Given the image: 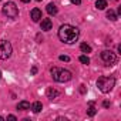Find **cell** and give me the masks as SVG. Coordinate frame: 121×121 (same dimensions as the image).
Wrapping results in <instances>:
<instances>
[{"instance_id": "6da1fadb", "label": "cell", "mask_w": 121, "mask_h": 121, "mask_svg": "<svg viewBox=\"0 0 121 121\" xmlns=\"http://www.w3.org/2000/svg\"><path fill=\"white\" fill-rule=\"evenodd\" d=\"M80 30L71 24H63L58 29V39L66 44H73L78 40Z\"/></svg>"}, {"instance_id": "7a4b0ae2", "label": "cell", "mask_w": 121, "mask_h": 121, "mask_svg": "<svg viewBox=\"0 0 121 121\" xmlns=\"http://www.w3.org/2000/svg\"><path fill=\"white\" fill-rule=\"evenodd\" d=\"M51 76H53V80L57 81V83H66V81H70L71 80V73L69 70H64V69H58V67H53L51 70Z\"/></svg>"}, {"instance_id": "3957f363", "label": "cell", "mask_w": 121, "mask_h": 121, "mask_svg": "<svg viewBox=\"0 0 121 121\" xmlns=\"http://www.w3.org/2000/svg\"><path fill=\"white\" fill-rule=\"evenodd\" d=\"M115 84V78L114 77H100L97 80V87L100 88L101 93H110L112 90Z\"/></svg>"}, {"instance_id": "277c9868", "label": "cell", "mask_w": 121, "mask_h": 121, "mask_svg": "<svg viewBox=\"0 0 121 121\" xmlns=\"http://www.w3.org/2000/svg\"><path fill=\"white\" fill-rule=\"evenodd\" d=\"M2 12H3L4 16H7V17H10V19H16V17L19 16V9H17V6H16L13 2L4 3V6L2 7Z\"/></svg>"}, {"instance_id": "5b68a950", "label": "cell", "mask_w": 121, "mask_h": 121, "mask_svg": "<svg viewBox=\"0 0 121 121\" xmlns=\"http://www.w3.org/2000/svg\"><path fill=\"white\" fill-rule=\"evenodd\" d=\"M12 56V44L6 40H0V60H7Z\"/></svg>"}, {"instance_id": "8992f818", "label": "cell", "mask_w": 121, "mask_h": 121, "mask_svg": "<svg viewBox=\"0 0 121 121\" xmlns=\"http://www.w3.org/2000/svg\"><path fill=\"white\" fill-rule=\"evenodd\" d=\"M101 58H103V61L105 64H108V66H111V64H114L117 61V56L112 51H110V50H104L101 53Z\"/></svg>"}, {"instance_id": "52a82bcc", "label": "cell", "mask_w": 121, "mask_h": 121, "mask_svg": "<svg viewBox=\"0 0 121 121\" xmlns=\"http://www.w3.org/2000/svg\"><path fill=\"white\" fill-rule=\"evenodd\" d=\"M40 27H41V30L48 31V30H51L53 23H51V20H50V19H43V20H41V23H40Z\"/></svg>"}, {"instance_id": "ba28073f", "label": "cell", "mask_w": 121, "mask_h": 121, "mask_svg": "<svg viewBox=\"0 0 121 121\" xmlns=\"http://www.w3.org/2000/svg\"><path fill=\"white\" fill-rule=\"evenodd\" d=\"M43 17H41V10L40 9H33L31 10V20L33 22H40Z\"/></svg>"}, {"instance_id": "9c48e42d", "label": "cell", "mask_w": 121, "mask_h": 121, "mask_svg": "<svg viewBox=\"0 0 121 121\" xmlns=\"http://www.w3.org/2000/svg\"><path fill=\"white\" fill-rule=\"evenodd\" d=\"M47 97H48L50 100H54V98H57V97H58V91H57V90H54L53 87H50V88L47 90Z\"/></svg>"}, {"instance_id": "30bf717a", "label": "cell", "mask_w": 121, "mask_h": 121, "mask_svg": "<svg viewBox=\"0 0 121 121\" xmlns=\"http://www.w3.org/2000/svg\"><path fill=\"white\" fill-rule=\"evenodd\" d=\"M29 108H30V103H29V101H20V103L17 104V110L24 111V110H29Z\"/></svg>"}, {"instance_id": "8fae6325", "label": "cell", "mask_w": 121, "mask_h": 121, "mask_svg": "<svg viewBox=\"0 0 121 121\" xmlns=\"http://www.w3.org/2000/svg\"><path fill=\"white\" fill-rule=\"evenodd\" d=\"M95 7L98 10H104L107 7V2L105 0H95Z\"/></svg>"}, {"instance_id": "7c38bea8", "label": "cell", "mask_w": 121, "mask_h": 121, "mask_svg": "<svg viewBox=\"0 0 121 121\" xmlns=\"http://www.w3.org/2000/svg\"><path fill=\"white\" fill-rule=\"evenodd\" d=\"M47 13L48 14H57V7H56V4H53V3H50V4H47Z\"/></svg>"}, {"instance_id": "4fadbf2b", "label": "cell", "mask_w": 121, "mask_h": 121, "mask_svg": "<svg viewBox=\"0 0 121 121\" xmlns=\"http://www.w3.org/2000/svg\"><path fill=\"white\" fill-rule=\"evenodd\" d=\"M41 108H43V104H41L40 101H36V103L33 104V107H31V110H33L34 112H40Z\"/></svg>"}, {"instance_id": "5bb4252c", "label": "cell", "mask_w": 121, "mask_h": 121, "mask_svg": "<svg viewBox=\"0 0 121 121\" xmlns=\"http://www.w3.org/2000/svg\"><path fill=\"white\" fill-rule=\"evenodd\" d=\"M107 19L111 20V22H115V20H117V14H115L112 10H108V12H107Z\"/></svg>"}, {"instance_id": "9a60e30c", "label": "cell", "mask_w": 121, "mask_h": 121, "mask_svg": "<svg viewBox=\"0 0 121 121\" xmlns=\"http://www.w3.org/2000/svg\"><path fill=\"white\" fill-rule=\"evenodd\" d=\"M80 48H81L83 53H91V47H90L87 43H83V44L80 46Z\"/></svg>"}, {"instance_id": "2e32d148", "label": "cell", "mask_w": 121, "mask_h": 121, "mask_svg": "<svg viewBox=\"0 0 121 121\" xmlns=\"http://www.w3.org/2000/svg\"><path fill=\"white\" fill-rule=\"evenodd\" d=\"M80 61H81L83 64H90V58H88L87 56H80Z\"/></svg>"}, {"instance_id": "e0dca14e", "label": "cell", "mask_w": 121, "mask_h": 121, "mask_svg": "<svg viewBox=\"0 0 121 121\" xmlns=\"http://www.w3.org/2000/svg\"><path fill=\"white\" fill-rule=\"evenodd\" d=\"M95 112H97V111H95V108H94V107H90V108L87 110V115H90V117H93Z\"/></svg>"}, {"instance_id": "ac0fdd59", "label": "cell", "mask_w": 121, "mask_h": 121, "mask_svg": "<svg viewBox=\"0 0 121 121\" xmlns=\"http://www.w3.org/2000/svg\"><path fill=\"white\" fill-rule=\"evenodd\" d=\"M58 58L61 60V61H70V57H69V56H60Z\"/></svg>"}, {"instance_id": "d6986e66", "label": "cell", "mask_w": 121, "mask_h": 121, "mask_svg": "<svg viewBox=\"0 0 121 121\" xmlns=\"http://www.w3.org/2000/svg\"><path fill=\"white\" fill-rule=\"evenodd\" d=\"M70 2H71L73 4H80V3H81V0H70Z\"/></svg>"}, {"instance_id": "ffe728a7", "label": "cell", "mask_w": 121, "mask_h": 121, "mask_svg": "<svg viewBox=\"0 0 121 121\" xmlns=\"http://www.w3.org/2000/svg\"><path fill=\"white\" fill-rule=\"evenodd\" d=\"M7 120H12V121H16L17 118H16L14 115H9V117H7Z\"/></svg>"}, {"instance_id": "44dd1931", "label": "cell", "mask_w": 121, "mask_h": 121, "mask_svg": "<svg viewBox=\"0 0 121 121\" xmlns=\"http://www.w3.org/2000/svg\"><path fill=\"white\" fill-rule=\"evenodd\" d=\"M103 105H104L105 108H108V107H110V103H108V101H104V103H103Z\"/></svg>"}, {"instance_id": "7402d4cb", "label": "cell", "mask_w": 121, "mask_h": 121, "mask_svg": "<svg viewBox=\"0 0 121 121\" xmlns=\"http://www.w3.org/2000/svg\"><path fill=\"white\" fill-rule=\"evenodd\" d=\"M36 73H37V67H33L31 69V74H36Z\"/></svg>"}, {"instance_id": "603a6c76", "label": "cell", "mask_w": 121, "mask_h": 121, "mask_svg": "<svg viewBox=\"0 0 121 121\" xmlns=\"http://www.w3.org/2000/svg\"><path fill=\"white\" fill-rule=\"evenodd\" d=\"M80 87H81V88H80V91H81V93H86V88H84V86H80Z\"/></svg>"}, {"instance_id": "cb8c5ba5", "label": "cell", "mask_w": 121, "mask_h": 121, "mask_svg": "<svg viewBox=\"0 0 121 121\" xmlns=\"http://www.w3.org/2000/svg\"><path fill=\"white\" fill-rule=\"evenodd\" d=\"M22 2H23V3H29V2H30V0H22Z\"/></svg>"}, {"instance_id": "d4e9b609", "label": "cell", "mask_w": 121, "mask_h": 121, "mask_svg": "<svg viewBox=\"0 0 121 121\" xmlns=\"http://www.w3.org/2000/svg\"><path fill=\"white\" fill-rule=\"evenodd\" d=\"M0 78H2V71H0Z\"/></svg>"}, {"instance_id": "484cf974", "label": "cell", "mask_w": 121, "mask_h": 121, "mask_svg": "<svg viewBox=\"0 0 121 121\" xmlns=\"http://www.w3.org/2000/svg\"><path fill=\"white\" fill-rule=\"evenodd\" d=\"M0 120H4V118H3V117H0Z\"/></svg>"}, {"instance_id": "4316f807", "label": "cell", "mask_w": 121, "mask_h": 121, "mask_svg": "<svg viewBox=\"0 0 121 121\" xmlns=\"http://www.w3.org/2000/svg\"><path fill=\"white\" fill-rule=\"evenodd\" d=\"M37 2H41V0H37Z\"/></svg>"}, {"instance_id": "83f0119b", "label": "cell", "mask_w": 121, "mask_h": 121, "mask_svg": "<svg viewBox=\"0 0 121 121\" xmlns=\"http://www.w3.org/2000/svg\"><path fill=\"white\" fill-rule=\"evenodd\" d=\"M114 2H118V0H114Z\"/></svg>"}, {"instance_id": "f1b7e54d", "label": "cell", "mask_w": 121, "mask_h": 121, "mask_svg": "<svg viewBox=\"0 0 121 121\" xmlns=\"http://www.w3.org/2000/svg\"><path fill=\"white\" fill-rule=\"evenodd\" d=\"M0 2H2V0H0Z\"/></svg>"}]
</instances>
